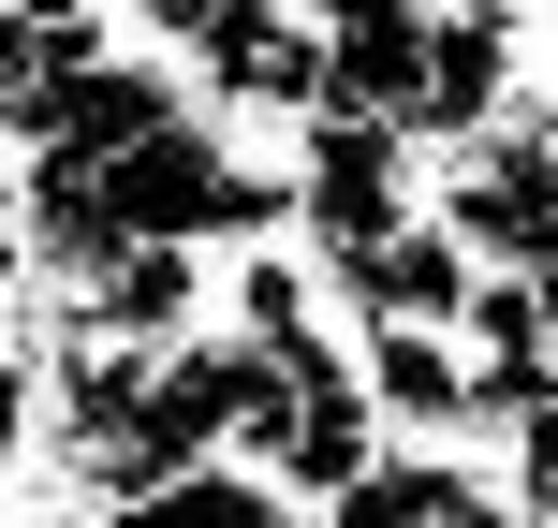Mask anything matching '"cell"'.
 Wrapping results in <instances>:
<instances>
[{
  "label": "cell",
  "mask_w": 558,
  "mask_h": 528,
  "mask_svg": "<svg viewBox=\"0 0 558 528\" xmlns=\"http://www.w3.org/2000/svg\"><path fill=\"white\" fill-rule=\"evenodd\" d=\"M279 192H294V250H308V265H353L367 235H397V221L426 206V162L383 133V118H294Z\"/></svg>",
  "instance_id": "obj_1"
},
{
  "label": "cell",
  "mask_w": 558,
  "mask_h": 528,
  "mask_svg": "<svg viewBox=\"0 0 558 528\" xmlns=\"http://www.w3.org/2000/svg\"><path fill=\"white\" fill-rule=\"evenodd\" d=\"M206 279H221L206 250H118L74 308L118 337V353H177V337H206Z\"/></svg>",
  "instance_id": "obj_2"
},
{
  "label": "cell",
  "mask_w": 558,
  "mask_h": 528,
  "mask_svg": "<svg viewBox=\"0 0 558 528\" xmlns=\"http://www.w3.org/2000/svg\"><path fill=\"white\" fill-rule=\"evenodd\" d=\"M104 528H162V514H147V500H133V514H104Z\"/></svg>",
  "instance_id": "obj_3"
},
{
  "label": "cell",
  "mask_w": 558,
  "mask_h": 528,
  "mask_svg": "<svg viewBox=\"0 0 558 528\" xmlns=\"http://www.w3.org/2000/svg\"><path fill=\"white\" fill-rule=\"evenodd\" d=\"M0 45H15V0H0Z\"/></svg>",
  "instance_id": "obj_4"
}]
</instances>
